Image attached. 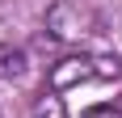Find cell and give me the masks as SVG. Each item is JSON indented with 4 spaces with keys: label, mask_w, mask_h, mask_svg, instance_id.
Returning <instances> with one entry per match:
<instances>
[{
    "label": "cell",
    "mask_w": 122,
    "mask_h": 118,
    "mask_svg": "<svg viewBox=\"0 0 122 118\" xmlns=\"http://www.w3.org/2000/svg\"><path fill=\"white\" fill-rule=\"evenodd\" d=\"M25 72H30V55L21 47H0V80H21Z\"/></svg>",
    "instance_id": "3957f363"
},
{
    "label": "cell",
    "mask_w": 122,
    "mask_h": 118,
    "mask_svg": "<svg viewBox=\"0 0 122 118\" xmlns=\"http://www.w3.org/2000/svg\"><path fill=\"white\" fill-rule=\"evenodd\" d=\"M84 118H122V110L118 106H93V110H84Z\"/></svg>",
    "instance_id": "5b68a950"
},
{
    "label": "cell",
    "mask_w": 122,
    "mask_h": 118,
    "mask_svg": "<svg viewBox=\"0 0 122 118\" xmlns=\"http://www.w3.org/2000/svg\"><path fill=\"white\" fill-rule=\"evenodd\" d=\"M30 118H67V106H63L55 93H46V97H38V101H34Z\"/></svg>",
    "instance_id": "277c9868"
},
{
    "label": "cell",
    "mask_w": 122,
    "mask_h": 118,
    "mask_svg": "<svg viewBox=\"0 0 122 118\" xmlns=\"http://www.w3.org/2000/svg\"><path fill=\"white\" fill-rule=\"evenodd\" d=\"M46 30L59 42H84L97 34V13L80 0H55L46 9Z\"/></svg>",
    "instance_id": "7a4b0ae2"
},
{
    "label": "cell",
    "mask_w": 122,
    "mask_h": 118,
    "mask_svg": "<svg viewBox=\"0 0 122 118\" xmlns=\"http://www.w3.org/2000/svg\"><path fill=\"white\" fill-rule=\"evenodd\" d=\"M51 93H63V89H76V84H110L122 80V59L110 55H67L51 68Z\"/></svg>",
    "instance_id": "6da1fadb"
}]
</instances>
